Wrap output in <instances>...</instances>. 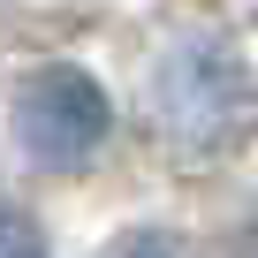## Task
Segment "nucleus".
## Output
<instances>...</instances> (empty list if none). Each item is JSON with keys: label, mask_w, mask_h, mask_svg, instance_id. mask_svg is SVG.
I'll use <instances>...</instances> for the list:
<instances>
[{"label": "nucleus", "mask_w": 258, "mask_h": 258, "mask_svg": "<svg viewBox=\"0 0 258 258\" xmlns=\"http://www.w3.org/2000/svg\"><path fill=\"white\" fill-rule=\"evenodd\" d=\"M145 99H152L160 137H167L175 152H198V160H205V152H228L243 129L258 121V84H250V69H243L228 46H213V38L167 46Z\"/></svg>", "instance_id": "nucleus-1"}, {"label": "nucleus", "mask_w": 258, "mask_h": 258, "mask_svg": "<svg viewBox=\"0 0 258 258\" xmlns=\"http://www.w3.org/2000/svg\"><path fill=\"white\" fill-rule=\"evenodd\" d=\"M106 91L84 76V69H69V61H53V69H38L23 91H16V145H23V160H38V167H84L99 145H106Z\"/></svg>", "instance_id": "nucleus-2"}, {"label": "nucleus", "mask_w": 258, "mask_h": 258, "mask_svg": "<svg viewBox=\"0 0 258 258\" xmlns=\"http://www.w3.org/2000/svg\"><path fill=\"white\" fill-rule=\"evenodd\" d=\"M0 258H46V250H38V228H31L16 205H0Z\"/></svg>", "instance_id": "nucleus-3"}, {"label": "nucleus", "mask_w": 258, "mask_h": 258, "mask_svg": "<svg viewBox=\"0 0 258 258\" xmlns=\"http://www.w3.org/2000/svg\"><path fill=\"white\" fill-rule=\"evenodd\" d=\"M114 258H175V243H167V235H129Z\"/></svg>", "instance_id": "nucleus-4"}]
</instances>
